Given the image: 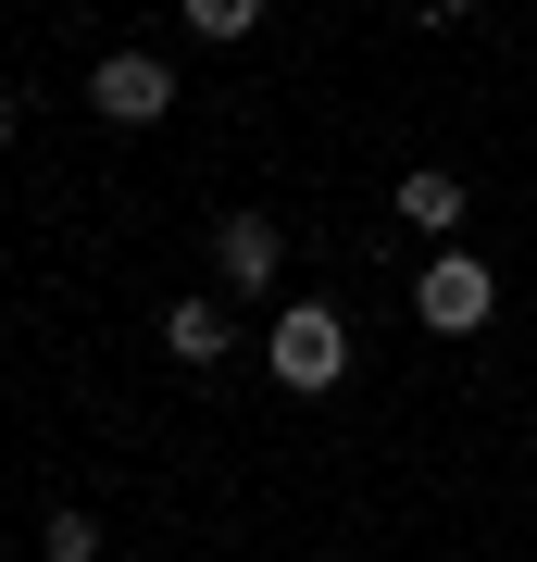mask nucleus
Returning a JSON list of instances; mask_svg holds the SVG:
<instances>
[{
    "instance_id": "423d86ee",
    "label": "nucleus",
    "mask_w": 537,
    "mask_h": 562,
    "mask_svg": "<svg viewBox=\"0 0 537 562\" xmlns=\"http://www.w3.org/2000/svg\"><path fill=\"white\" fill-rule=\"evenodd\" d=\"M225 338H238L225 301H176V313H163V350H176V362H225Z\"/></svg>"
},
{
    "instance_id": "f03ea898",
    "label": "nucleus",
    "mask_w": 537,
    "mask_h": 562,
    "mask_svg": "<svg viewBox=\"0 0 537 562\" xmlns=\"http://www.w3.org/2000/svg\"><path fill=\"white\" fill-rule=\"evenodd\" d=\"M413 313L438 325V338H476V325L500 313V276H488L476 250H450V238H438V262H425V276H413Z\"/></svg>"
},
{
    "instance_id": "7ed1b4c3",
    "label": "nucleus",
    "mask_w": 537,
    "mask_h": 562,
    "mask_svg": "<svg viewBox=\"0 0 537 562\" xmlns=\"http://www.w3.org/2000/svg\"><path fill=\"white\" fill-rule=\"evenodd\" d=\"M88 113H100V125H163V113H176V63L100 50V63H88Z\"/></svg>"
},
{
    "instance_id": "6e6552de",
    "label": "nucleus",
    "mask_w": 537,
    "mask_h": 562,
    "mask_svg": "<svg viewBox=\"0 0 537 562\" xmlns=\"http://www.w3.org/2000/svg\"><path fill=\"white\" fill-rule=\"evenodd\" d=\"M51 562H100V525L88 513H51Z\"/></svg>"
},
{
    "instance_id": "1a4fd4ad",
    "label": "nucleus",
    "mask_w": 537,
    "mask_h": 562,
    "mask_svg": "<svg viewBox=\"0 0 537 562\" xmlns=\"http://www.w3.org/2000/svg\"><path fill=\"white\" fill-rule=\"evenodd\" d=\"M0 150H13V101H0Z\"/></svg>"
},
{
    "instance_id": "20e7f679",
    "label": "nucleus",
    "mask_w": 537,
    "mask_h": 562,
    "mask_svg": "<svg viewBox=\"0 0 537 562\" xmlns=\"http://www.w3.org/2000/svg\"><path fill=\"white\" fill-rule=\"evenodd\" d=\"M213 276H225V288H276V276H288V225H276V213H225V225H213Z\"/></svg>"
},
{
    "instance_id": "f257e3e1",
    "label": "nucleus",
    "mask_w": 537,
    "mask_h": 562,
    "mask_svg": "<svg viewBox=\"0 0 537 562\" xmlns=\"http://www.w3.org/2000/svg\"><path fill=\"white\" fill-rule=\"evenodd\" d=\"M262 362H276V387L325 401V387L350 375V325H338V301H288V313H276V338H262Z\"/></svg>"
},
{
    "instance_id": "0eeeda50",
    "label": "nucleus",
    "mask_w": 537,
    "mask_h": 562,
    "mask_svg": "<svg viewBox=\"0 0 537 562\" xmlns=\"http://www.w3.org/2000/svg\"><path fill=\"white\" fill-rule=\"evenodd\" d=\"M176 13H188V38H225V50H238L250 25H262V0H176Z\"/></svg>"
},
{
    "instance_id": "9d476101",
    "label": "nucleus",
    "mask_w": 537,
    "mask_h": 562,
    "mask_svg": "<svg viewBox=\"0 0 537 562\" xmlns=\"http://www.w3.org/2000/svg\"><path fill=\"white\" fill-rule=\"evenodd\" d=\"M438 13H476V0H438Z\"/></svg>"
},
{
    "instance_id": "39448f33",
    "label": "nucleus",
    "mask_w": 537,
    "mask_h": 562,
    "mask_svg": "<svg viewBox=\"0 0 537 562\" xmlns=\"http://www.w3.org/2000/svg\"><path fill=\"white\" fill-rule=\"evenodd\" d=\"M388 201H400V225H425V238H450V225H462V201H476V188H462V176H438V162H413V176H400Z\"/></svg>"
}]
</instances>
